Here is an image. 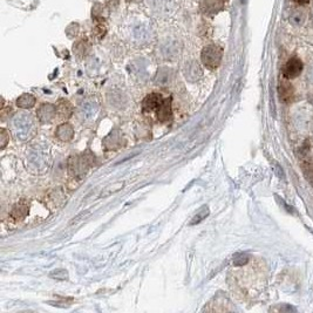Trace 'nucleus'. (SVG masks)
Listing matches in <instances>:
<instances>
[{"label":"nucleus","instance_id":"1","mask_svg":"<svg viewBox=\"0 0 313 313\" xmlns=\"http://www.w3.org/2000/svg\"><path fill=\"white\" fill-rule=\"evenodd\" d=\"M223 58V50L218 45H209L202 51L201 59L203 65L209 70H216L221 65Z\"/></svg>","mask_w":313,"mask_h":313},{"label":"nucleus","instance_id":"2","mask_svg":"<svg viewBox=\"0 0 313 313\" xmlns=\"http://www.w3.org/2000/svg\"><path fill=\"white\" fill-rule=\"evenodd\" d=\"M224 7V0H202L201 12L207 17H213Z\"/></svg>","mask_w":313,"mask_h":313},{"label":"nucleus","instance_id":"3","mask_svg":"<svg viewBox=\"0 0 313 313\" xmlns=\"http://www.w3.org/2000/svg\"><path fill=\"white\" fill-rule=\"evenodd\" d=\"M303 70V62L298 58H291L283 68V75L286 79H295Z\"/></svg>","mask_w":313,"mask_h":313},{"label":"nucleus","instance_id":"4","mask_svg":"<svg viewBox=\"0 0 313 313\" xmlns=\"http://www.w3.org/2000/svg\"><path fill=\"white\" fill-rule=\"evenodd\" d=\"M163 100L164 99L162 98L161 94L152 93L144 98L143 102H142V107H143L144 112H152V110L157 109V108L161 106Z\"/></svg>","mask_w":313,"mask_h":313},{"label":"nucleus","instance_id":"5","mask_svg":"<svg viewBox=\"0 0 313 313\" xmlns=\"http://www.w3.org/2000/svg\"><path fill=\"white\" fill-rule=\"evenodd\" d=\"M157 112V119L160 122H168L172 120L173 112H172V98L164 99L161 106L156 109Z\"/></svg>","mask_w":313,"mask_h":313},{"label":"nucleus","instance_id":"6","mask_svg":"<svg viewBox=\"0 0 313 313\" xmlns=\"http://www.w3.org/2000/svg\"><path fill=\"white\" fill-rule=\"evenodd\" d=\"M36 114H38L39 120L41 122H48L56 115V107H54L53 104H45L39 108Z\"/></svg>","mask_w":313,"mask_h":313},{"label":"nucleus","instance_id":"7","mask_svg":"<svg viewBox=\"0 0 313 313\" xmlns=\"http://www.w3.org/2000/svg\"><path fill=\"white\" fill-rule=\"evenodd\" d=\"M55 135L58 136V139H60V140L64 141V142L70 141L73 139L74 129H73V127L70 126V124L64 123V124H61V126H59L58 128H56Z\"/></svg>","mask_w":313,"mask_h":313},{"label":"nucleus","instance_id":"8","mask_svg":"<svg viewBox=\"0 0 313 313\" xmlns=\"http://www.w3.org/2000/svg\"><path fill=\"white\" fill-rule=\"evenodd\" d=\"M73 107L70 102L66 100H60L56 104V114L60 116L61 119H70L72 115Z\"/></svg>","mask_w":313,"mask_h":313},{"label":"nucleus","instance_id":"9","mask_svg":"<svg viewBox=\"0 0 313 313\" xmlns=\"http://www.w3.org/2000/svg\"><path fill=\"white\" fill-rule=\"evenodd\" d=\"M27 213H28V204L25 201H21L20 203H17L16 206L13 207L11 216H12L14 220H22V218L26 217Z\"/></svg>","mask_w":313,"mask_h":313},{"label":"nucleus","instance_id":"10","mask_svg":"<svg viewBox=\"0 0 313 313\" xmlns=\"http://www.w3.org/2000/svg\"><path fill=\"white\" fill-rule=\"evenodd\" d=\"M17 104H18V107L28 109V108H32L35 104V98L31 94H24L17 100Z\"/></svg>","mask_w":313,"mask_h":313},{"label":"nucleus","instance_id":"11","mask_svg":"<svg viewBox=\"0 0 313 313\" xmlns=\"http://www.w3.org/2000/svg\"><path fill=\"white\" fill-rule=\"evenodd\" d=\"M208 215H209V208H208L207 206L202 207V209L200 210V211H198L197 215H196L195 217L192 218V221L190 222V226H193V224H196V223H200V222L203 221Z\"/></svg>","mask_w":313,"mask_h":313},{"label":"nucleus","instance_id":"12","mask_svg":"<svg viewBox=\"0 0 313 313\" xmlns=\"http://www.w3.org/2000/svg\"><path fill=\"white\" fill-rule=\"evenodd\" d=\"M301 168H303V172H304V175H305V177L313 186V162H305Z\"/></svg>","mask_w":313,"mask_h":313},{"label":"nucleus","instance_id":"13","mask_svg":"<svg viewBox=\"0 0 313 313\" xmlns=\"http://www.w3.org/2000/svg\"><path fill=\"white\" fill-rule=\"evenodd\" d=\"M304 21H305V16L300 11H297L291 16V24L295 26H300L304 24Z\"/></svg>","mask_w":313,"mask_h":313},{"label":"nucleus","instance_id":"14","mask_svg":"<svg viewBox=\"0 0 313 313\" xmlns=\"http://www.w3.org/2000/svg\"><path fill=\"white\" fill-rule=\"evenodd\" d=\"M247 261V258H246V256H241V257H237L235 260V261H233V263H235V265L236 266H243L244 264H245Z\"/></svg>","mask_w":313,"mask_h":313},{"label":"nucleus","instance_id":"15","mask_svg":"<svg viewBox=\"0 0 313 313\" xmlns=\"http://www.w3.org/2000/svg\"><path fill=\"white\" fill-rule=\"evenodd\" d=\"M1 138H2L1 148H5V146L7 144V134H6V130L5 129H1Z\"/></svg>","mask_w":313,"mask_h":313},{"label":"nucleus","instance_id":"16","mask_svg":"<svg viewBox=\"0 0 313 313\" xmlns=\"http://www.w3.org/2000/svg\"><path fill=\"white\" fill-rule=\"evenodd\" d=\"M307 79H309L310 84L313 85V65H311L309 68V72H307Z\"/></svg>","mask_w":313,"mask_h":313},{"label":"nucleus","instance_id":"17","mask_svg":"<svg viewBox=\"0 0 313 313\" xmlns=\"http://www.w3.org/2000/svg\"><path fill=\"white\" fill-rule=\"evenodd\" d=\"M296 1L298 2V4H301V5H305V4H309L310 0H296Z\"/></svg>","mask_w":313,"mask_h":313}]
</instances>
